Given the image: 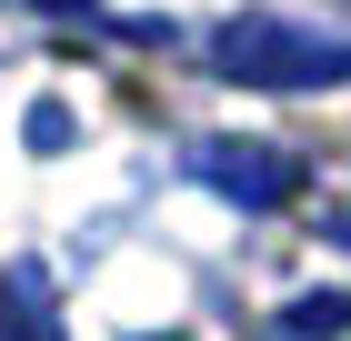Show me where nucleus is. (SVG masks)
I'll return each instance as SVG.
<instances>
[{"instance_id": "nucleus-2", "label": "nucleus", "mask_w": 351, "mask_h": 341, "mask_svg": "<svg viewBox=\"0 0 351 341\" xmlns=\"http://www.w3.org/2000/svg\"><path fill=\"white\" fill-rule=\"evenodd\" d=\"M191 171H201L221 201H241V211H281V201L301 191V161L281 151V141H201Z\"/></svg>"}, {"instance_id": "nucleus-6", "label": "nucleus", "mask_w": 351, "mask_h": 341, "mask_svg": "<svg viewBox=\"0 0 351 341\" xmlns=\"http://www.w3.org/2000/svg\"><path fill=\"white\" fill-rule=\"evenodd\" d=\"M151 341H181V331H151Z\"/></svg>"}, {"instance_id": "nucleus-1", "label": "nucleus", "mask_w": 351, "mask_h": 341, "mask_svg": "<svg viewBox=\"0 0 351 341\" xmlns=\"http://www.w3.org/2000/svg\"><path fill=\"white\" fill-rule=\"evenodd\" d=\"M211 71L241 91H331V80H351V30H301L281 10H241L211 30Z\"/></svg>"}, {"instance_id": "nucleus-4", "label": "nucleus", "mask_w": 351, "mask_h": 341, "mask_svg": "<svg viewBox=\"0 0 351 341\" xmlns=\"http://www.w3.org/2000/svg\"><path fill=\"white\" fill-rule=\"evenodd\" d=\"M271 341H351V291H301L271 321Z\"/></svg>"}, {"instance_id": "nucleus-5", "label": "nucleus", "mask_w": 351, "mask_h": 341, "mask_svg": "<svg viewBox=\"0 0 351 341\" xmlns=\"http://www.w3.org/2000/svg\"><path fill=\"white\" fill-rule=\"evenodd\" d=\"M311 221H322V241H341V251H351V171L322 191V201H311Z\"/></svg>"}, {"instance_id": "nucleus-3", "label": "nucleus", "mask_w": 351, "mask_h": 341, "mask_svg": "<svg viewBox=\"0 0 351 341\" xmlns=\"http://www.w3.org/2000/svg\"><path fill=\"white\" fill-rule=\"evenodd\" d=\"M0 341H60V301H51V271L40 261L0 271Z\"/></svg>"}]
</instances>
